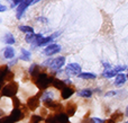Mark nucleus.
Masks as SVG:
<instances>
[{
	"mask_svg": "<svg viewBox=\"0 0 128 123\" xmlns=\"http://www.w3.org/2000/svg\"><path fill=\"white\" fill-rule=\"evenodd\" d=\"M102 66H104V68L106 70H110V65L109 63H107V62H102Z\"/></svg>",
	"mask_w": 128,
	"mask_h": 123,
	"instance_id": "473e14b6",
	"label": "nucleus"
},
{
	"mask_svg": "<svg viewBox=\"0 0 128 123\" xmlns=\"http://www.w3.org/2000/svg\"><path fill=\"white\" fill-rule=\"evenodd\" d=\"M4 41L6 42V44H9V45L15 44V42H16L15 36H14L11 33H7L6 35H4Z\"/></svg>",
	"mask_w": 128,
	"mask_h": 123,
	"instance_id": "a211bd4d",
	"label": "nucleus"
},
{
	"mask_svg": "<svg viewBox=\"0 0 128 123\" xmlns=\"http://www.w3.org/2000/svg\"><path fill=\"white\" fill-rule=\"evenodd\" d=\"M6 10H7V7L0 4V13H4V11H6Z\"/></svg>",
	"mask_w": 128,
	"mask_h": 123,
	"instance_id": "72a5a7b5",
	"label": "nucleus"
},
{
	"mask_svg": "<svg viewBox=\"0 0 128 123\" xmlns=\"http://www.w3.org/2000/svg\"><path fill=\"white\" fill-rule=\"evenodd\" d=\"M9 116L12 119V121L14 122H18L19 120H22V117L25 116V114L22 113V108H14L12 111H11V113H10V115Z\"/></svg>",
	"mask_w": 128,
	"mask_h": 123,
	"instance_id": "6e6552de",
	"label": "nucleus"
},
{
	"mask_svg": "<svg viewBox=\"0 0 128 123\" xmlns=\"http://www.w3.org/2000/svg\"><path fill=\"white\" fill-rule=\"evenodd\" d=\"M102 75H104V77H106V78H112L114 76L116 77L118 74H117V72H116L114 69H110V70H104Z\"/></svg>",
	"mask_w": 128,
	"mask_h": 123,
	"instance_id": "4be33fe9",
	"label": "nucleus"
},
{
	"mask_svg": "<svg viewBox=\"0 0 128 123\" xmlns=\"http://www.w3.org/2000/svg\"><path fill=\"white\" fill-rule=\"evenodd\" d=\"M116 94H117V92H115V90L112 92V90H111V92H108L107 94H104V96H106V97H109V96H115Z\"/></svg>",
	"mask_w": 128,
	"mask_h": 123,
	"instance_id": "7c9ffc66",
	"label": "nucleus"
},
{
	"mask_svg": "<svg viewBox=\"0 0 128 123\" xmlns=\"http://www.w3.org/2000/svg\"><path fill=\"white\" fill-rule=\"evenodd\" d=\"M73 94H74V89H73L72 87H68V86L64 87L63 89L61 90V97H62L63 99H68Z\"/></svg>",
	"mask_w": 128,
	"mask_h": 123,
	"instance_id": "9d476101",
	"label": "nucleus"
},
{
	"mask_svg": "<svg viewBox=\"0 0 128 123\" xmlns=\"http://www.w3.org/2000/svg\"><path fill=\"white\" fill-rule=\"evenodd\" d=\"M30 56H32L30 52L27 51L26 49H22V53H20V56H19L22 60H24V61H29V60H30Z\"/></svg>",
	"mask_w": 128,
	"mask_h": 123,
	"instance_id": "412c9836",
	"label": "nucleus"
},
{
	"mask_svg": "<svg viewBox=\"0 0 128 123\" xmlns=\"http://www.w3.org/2000/svg\"><path fill=\"white\" fill-rule=\"evenodd\" d=\"M40 74V67H38V65H36V63L32 65L30 68H29V75L32 76V78L35 80Z\"/></svg>",
	"mask_w": 128,
	"mask_h": 123,
	"instance_id": "9b49d317",
	"label": "nucleus"
},
{
	"mask_svg": "<svg viewBox=\"0 0 128 123\" xmlns=\"http://www.w3.org/2000/svg\"><path fill=\"white\" fill-rule=\"evenodd\" d=\"M52 86H53V87H55L56 89H61V90H62L64 87H66V84H65V81L60 80V79H58V78H54L53 83H52Z\"/></svg>",
	"mask_w": 128,
	"mask_h": 123,
	"instance_id": "4468645a",
	"label": "nucleus"
},
{
	"mask_svg": "<svg viewBox=\"0 0 128 123\" xmlns=\"http://www.w3.org/2000/svg\"><path fill=\"white\" fill-rule=\"evenodd\" d=\"M30 5H33V0H22V4H19L17 6V10H16V17H17L18 19H20V18L22 17V15H24V13L26 11V9L28 8Z\"/></svg>",
	"mask_w": 128,
	"mask_h": 123,
	"instance_id": "7ed1b4c3",
	"label": "nucleus"
},
{
	"mask_svg": "<svg viewBox=\"0 0 128 123\" xmlns=\"http://www.w3.org/2000/svg\"><path fill=\"white\" fill-rule=\"evenodd\" d=\"M125 123H128V121H126V122H125Z\"/></svg>",
	"mask_w": 128,
	"mask_h": 123,
	"instance_id": "a19ab883",
	"label": "nucleus"
},
{
	"mask_svg": "<svg viewBox=\"0 0 128 123\" xmlns=\"http://www.w3.org/2000/svg\"><path fill=\"white\" fill-rule=\"evenodd\" d=\"M78 77H79V78H81V79H86V80L97 78V76H96L94 74H91V72H81V74H80Z\"/></svg>",
	"mask_w": 128,
	"mask_h": 123,
	"instance_id": "aec40b11",
	"label": "nucleus"
},
{
	"mask_svg": "<svg viewBox=\"0 0 128 123\" xmlns=\"http://www.w3.org/2000/svg\"><path fill=\"white\" fill-rule=\"evenodd\" d=\"M126 115L128 116V106H127V108H126Z\"/></svg>",
	"mask_w": 128,
	"mask_h": 123,
	"instance_id": "58836bf2",
	"label": "nucleus"
},
{
	"mask_svg": "<svg viewBox=\"0 0 128 123\" xmlns=\"http://www.w3.org/2000/svg\"><path fill=\"white\" fill-rule=\"evenodd\" d=\"M18 29H19L20 32H22V33H26V34L34 33V28L32 26H28V25H20V26L18 27Z\"/></svg>",
	"mask_w": 128,
	"mask_h": 123,
	"instance_id": "6ab92c4d",
	"label": "nucleus"
},
{
	"mask_svg": "<svg viewBox=\"0 0 128 123\" xmlns=\"http://www.w3.org/2000/svg\"><path fill=\"white\" fill-rule=\"evenodd\" d=\"M104 123H115L114 120H107V121H104Z\"/></svg>",
	"mask_w": 128,
	"mask_h": 123,
	"instance_id": "f704fd0d",
	"label": "nucleus"
},
{
	"mask_svg": "<svg viewBox=\"0 0 128 123\" xmlns=\"http://www.w3.org/2000/svg\"><path fill=\"white\" fill-rule=\"evenodd\" d=\"M54 119H55V123H70L68 122V116L63 112L55 113Z\"/></svg>",
	"mask_w": 128,
	"mask_h": 123,
	"instance_id": "1a4fd4ad",
	"label": "nucleus"
},
{
	"mask_svg": "<svg viewBox=\"0 0 128 123\" xmlns=\"http://www.w3.org/2000/svg\"><path fill=\"white\" fill-rule=\"evenodd\" d=\"M78 96L80 97H84V98H90L92 96V90L91 89H82V90H79L78 92Z\"/></svg>",
	"mask_w": 128,
	"mask_h": 123,
	"instance_id": "dca6fc26",
	"label": "nucleus"
},
{
	"mask_svg": "<svg viewBox=\"0 0 128 123\" xmlns=\"http://www.w3.org/2000/svg\"><path fill=\"white\" fill-rule=\"evenodd\" d=\"M64 65H65V58H64V56H58V58L52 60L50 68H51L52 70H60Z\"/></svg>",
	"mask_w": 128,
	"mask_h": 123,
	"instance_id": "39448f33",
	"label": "nucleus"
},
{
	"mask_svg": "<svg viewBox=\"0 0 128 123\" xmlns=\"http://www.w3.org/2000/svg\"><path fill=\"white\" fill-rule=\"evenodd\" d=\"M91 123H104V121H102L99 117H92L91 119Z\"/></svg>",
	"mask_w": 128,
	"mask_h": 123,
	"instance_id": "c756f323",
	"label": "nucleus"
},
{
	"mask_svg": "<svg viewBox=\"0 0 128 123\" xmlns=\"http://www.w3.org/2000/svg\"><path fill=\"white\" fill-rule=\"evenodd\" d=\"M126 68L127 67H125V66H117V67L114 68V70H115L117 74H122V71H124Z\"/></svg>",
	"mask_w": 128,
	"mask_h": 123,
	"instance_id": "cd10ccee",
	"label": "nucleus"
},
{
	"mask_svg": "<svg viewBox=\"0 0 128 123\" xmlns=\"http://www.w3.org/2000/svg\"><path fill=\"white\" fill-rule=\"evenodd\" d=\"M66 72L71 75H78L81 74V66L79 63H68L66 66Z\"/></svg>",
	"mask_w": 128,
	"mask_h": 123,
	"instance_id": "0eeeda50",
	"label": "nucleus"
},
{
	"mask_svg": "<svg viewBox=\"0 0 128 123\" xmlns=\"http://www.w3.org/2000/svg\"><path fill=\"white\" fill-rule=\"evenodd\" d=\"M40 1H42V0H33V5L37 4V2H40Z\"/></svg>",
	"mask_w": 128,
	"mask_h": 123,
	"instance_id": "c9c22d12",
	"label": "nucleus"
},
{
	"mask_svg": "<svg viewBox=\"0 0 128 123\" xmlns=\"http://www.w3.org/2000/svg\"><path fill=\"white\" fill-rule=\"evenodd\" d=\"M61 51V45L58 44H50L44 49V54L47 56L54 55V54L58 53Z\"/></svg>",
	"mask_w": 128,
	"mask_h": 123,
	"instance_id": "423d86ee",
	"label": "nucleus"
},
{
	"mask_svg": "<svg viewBox=\"0 0 128 123\" xmlns=\"http://www.w3.org/2000/svg\"><path fill=\"white\" fill-rule=\"evenodd\" d=\"M53 97H54V94L52 92H46V93H44V94L42 95V101L44 102V101H48V99H53Z\"/></svg>",
	"mask_w": 128,
	"mask_h": 123,
	"instance_id": "5701e85b",
	"label": "nucleus"
},
{
	"mask_svg": "<svg viewBox=\"0 0 128 123\" xmlns=\"http://www.w3.org/2000/svg\"><path fill=\"white\" fill-rule=\"evenodd\" d=\"M75 111H76V105H75V103H73V102L68 103V106H66V115H68V116H73V115L75 114Z\"/></svg>",
	"mask_w": 128,
	"mask_h": 123,
	"instance_id": "ddd939ff",
	"label": "nucleus"
},
{
	"mask_svg": "<svg viewBox=\"0 0 128 123\" xmlns=\"http://www.w3.org/2000/svg\"><path fill=\"white\" fill-rule=\"evenodd\" d=\"M82 123H91V120H84Z\"/></svg>",
	"mask_w": 128,
	"mask_h": 123,
	"instance_id": "e433bc0d",
	"label": "nucleus"
},
{
	"mask_svg": "<svg viewBox=\"0 0 128 123\" xmlns=\"http://www.w3.org/2000/svg\"><path fill=\"white\" fill-rule=\"evenodd\" d=\"M4 56L6 59H12L15 56V50L11 46H7L4 51Z\"/></svg>",
	"mask_w": 128,
	"mask_h": 123,
	"instance_id": "2eb2a0df",
	"label": "nucleus"
},
{
	"mask_svg": "<svg viewBox=\"0 0 128 123\" xmlns=\"http://www.w3.org/2000/svg\"><path fill=\"white\" fill-rule=\"evenodd\" d=\"M53 80H54L53 76H48V75L45 74V72H40L34 81H35V85L37 86L40 90H44L52 85Z\"/></svg>",
	"mask_w": 128,
	"mask_h": 123,
	"instance_id": "f257e3e1",
	"label": "nucleus"
},
{
	"mask_svg": "<svg viewBox=\"0 0 128 123\" xmlns=\"http://www.w3.org/2000/svg\"><path fill=\"white\" fill-rule=\"evenodd\" d=\"M122 117H124V114H122V112H119V111H118V112H115L112 114V120L115 122L116 121H122Z\"/></svg>",
	"mask_w": 128,
	"mask_h": 123,
	"instance_id": "b1692460",
	"label": "nucleus"
},
{
	"mask_svg": "<svg viewBox=\"0 0 128 123\" xmlns=\"http://www.w3.org/2000/svg\"><path fill=\"white\" fill-rule=\"evenodd\" d=\"M12 79H14V74H12V72L9 71L8 74H7V76H6V79H4V81H11Z\"/></svg>",
	"mask_w": 128,
	"mask_h": 123,
	"instance_id": "c85d7f7f",
	"label": "nucleus"
},
{
	"mask_svg": "<svg viewBox=\"0 0 128 123\" xmlns=\"http://www.w3.org/2000/svg\"><path fill=\"white\" fill-rule=\"evenodd\" d=\"M8 72H9L8 66H0V80L4 83V79H6V76Z\"/></svg>",
	"mask_w": 128,
	"mask_h": 123,
	"instance_id": "f3484780",
	"label": "nucleus"
},
{
	"mask_svg": "<svg viewBox=\"0 0 128 123\" xmlns=\"http://www.w3.org/2000/svg\"><path fill=\"white\" fill-rule=\"evenodd\" d=\"M126 80H127V76H126V75H125V74H118L117 76H116V78H115V86L120 87V86L125 85Z\"/></svg>",
	"mask_w": 128,
	"mask_h": 123,
	"instance_id": "f8f14e48",
	"label": "nucleus"
},
{
	"mask_svg": "<svg viewBox=\"0 0 128 123\" xmlns=\"http://www.w3.org/2000/svg\"><path fill=\"white\" fill-rule=\"evenodd\" d=\"M0 123H15L10 116H4L0 119Z\"/></svg>",
	"mask_w": 128,
	"mask_h": 123,
	"instance_id": "bb28decb",
	"label": "nucleus"
},
{
	"mask_svg": "<svg viewBox=\"0 0 128 123\" xmlns=\"http://www.w3.org/2000/svg\"><path fill=\"white\" fill-rule=\"evenodd\" d=\"M42 121H43V116H40V115H33L30 117L29 123H42Z\"/></svg>",
	"mask_w": 128,
	"mask_h": 123,
	"instance_id": "393cba45",
	"label": "nucleus"
},
{
	"mask_svg": "<svg viewBox=\"0 0 128 123\" xmlns=\"http://www.w3.org/2000/svg\"><path fill=\"white\" fill-rule=\"evenodd\" d=\"M12 105L15 108H20L22 107V103H20V101L17 98V97H12Z\"/></svg>",
	"mask_w": 128,
	"mask_h": 123,
	"instance_id": "a878e982",
	"label": "nucleus"
},
{
	"mask_svg": "<svg viewBox=\"0 0 128 123\" xmlns=\"http://www.w3.org/2000/svg\"><path fill=\"white\" fill-rule=\"evenodd\" d=\"M12 5H11V7H15V6H18L19 4H22V0H12Z\"/></svg>",
	"mask_w": 128,
	"mask_h": 123,
	"instance_id": "2f4dec72",
	"label": "nucleus"
},
{
	"mask_svg": "<svg viewBox=\"0 0 128 123\" xmlns=\"http://www.w3.org/2000/svg\"><path fill=\"white\" fill-rule=\"evenodd\" d=\"M18 92V84L10 81L9 84H7L6 86H4L1 89V96H6V97H15L16 94Z\"/></svg>",
	"mask_w": 128,
	"mask_h": 123,
	"instance_id": "f03ea898",
	"label": "nucleus"
},
{
	"mask_svg": "<svg viewBox=\"0 0 128 123\" xmlns=\"http://www.w3.org/2000/svg\"><path fill=\"white\" fill-rule=\"evenodd\" d=\"M2 85H4V81H1V80H0V90L2 89Z\"/></svg>",
	"mask_w": 128,
	"mask_h": 123,
	"instance_id": "4c0bfd02",
	"label": "nucleus"
},
{
	"mask_svg": "<svg viewBox=\"0 0 128 123\" xmlns=\"http://www.w3.org/2000/svg\"><path fill=\"white\" fill-rule=\"evenodd\" d=\"M42 95L43 94L38 93L36 96H33V97H30V98H28V101H27V107L30 111H35L36 108L38 107V105H40V97L42 96Z\"/></svg>",
	"mask_w": 128,
	"mask_h": 123,
	"instance_id": "20e7f679",
	"label": "nucleus"
},
{
	"mask_svg": "<svg viewBox=\"0 0 128 123\" xmlns=\"http://www.w3.org/2000/svg\"><path fill=\"white\" fill-rule=\"evenodd\" d=\"M126 76H127V79H128V75H126Z\"/></svg>",
	"mask_w": 128,
	"mask_h": 123,
	"instance_id": "ea45409f",
	"label": "nucleus"
}]
</instances>
